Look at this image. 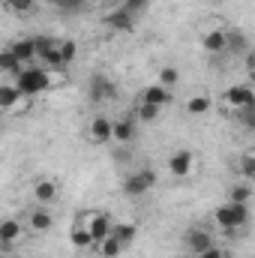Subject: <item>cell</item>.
I'll return each instance as SVG.
<instances>
[{
  "label": "cell",
  "mask_w": 255,
  "mask_h": 258,
  "mask_svg": "<svg viewBox=\"0 0 255 258\" xmlns=\"http://www.w3.org/2000/svg\"><path fill=\"white\" fill-rule=\"evenodd\" d=\"M57 81H54V72L51 69H45V66H24L18 75H15V87H18V93L21 96H27V99H36V96H42L45 90H51Z\"/></svg>",
  "instance_id": "1"
},
{
  "label": "cell",
  "mask_w": 255,
  "mask_h": 258,
  "mask_svg": "<svg viewBox=\"0 0 255 258\" xmlns=\"http://www.w3.org/2000/svg\"><path fill=\"white\" fill-rule=\"evenodd\" d=\"M153 186H156V171H153L150 165L135 168V171H129L126 177H123V192H126L129 198H141V195L150 192Z\"/></svg>",
  "instance_id": "2"
},
{
  "label": "cell",
  "mask_w": 255,
  "mask_h": 258,
  "mask_svg": "<svg viewBox=\"0 0 255 258\" xmlns=\"http://www.w3.org/2000/svg\"><path fill=\"white\" fill-rule=\"evenodd\" d=\"M78 219H81V225L90 231V237H93V246L102 240V237H108L111 234V216L105 213V210H87V213H78Z\"/></svg>",
  "instance_id": "3"
},
{
  "label": "cell",
  "mask_w": 255,
  "mask_h": 258,
  "mask_svg": "<svg viewBox=\"0 0 255 258\" xmlns=\"http://www.w3.org/2000/svg\"><path fill=\"white\" fill-rule=\"evenodd\" d=\"M183 246H186V252H189V255H198V252H204V249L216 246L213 231H210L207 225H189V228L183 231Z\"/></svg>",
  "instance_id": "4"
},
{
  "label": "cell",
  "mask_w": 255,
  "mask_h": 258,
  "mask_svg": "<svg viewBox=\"0 0 255 258\" xmlns=\"http://www.w3.org/2000/svg\"><path fill=\"white\" fill-rule=\"evenodd\" d=\"M222 102L234 111H252L255 108V93L249 84H231L225 93H222Z\"/></svg>",
  "instance_id": "5"
},
{
  "label": "cell",
  "mask_w": 255,
  "mask_h": 258,
  "mask_svg": "<svg viewBox=\"0 0 255 258\" xmlns=\"http://www.w3.org/2000/svg\"><path fill=\"white\" fill-rule=\"evenodd\" d=\"M168 174L171 177H177V180H186L195 174V153L192 150H174L171 156H168Z\"/></svg>",
  "instance_id": "6"
},
{
  "label": "cell",
  "mask_w": 255,
  "mask_h": 258,
  "mask_svg": "<svg viewBox=\"0 0 255 258\" xmlns=\"http://www.w3.org/2000/svg\"><path fill=\"white\" fill-rule=\"evenodd\" d=\"M24 237V222L15 216L0 219V252H12V246Z\"/></svg>",
  "instance_id": "7"
},
{
  "label": "cell",
  "mask_w": 255,
  "mask_h": 258,
  "mask_svg": "<svg viewBox=\"0 0 255 258\" xmlns=\"http://www.w3.org/2000/svg\"><path fill=\"white\" fill-rule=\"evenodd\" d=\"M30 234H48L51 228H54V216H51V210L48 207H42V204H36L30 213H27V225H24Z\"/></svg>",
  "instance_id": "8"
},
{
  "label": "cell",
  "mask_w": 255,
  "mask_h": 258,
  "mask_svg": "<svg viewBox=\"0 0 255 258\" xmlns=\"http://www.w3.org/2000/svg\"><path fill=\"white\" fill-rule=\"evenodd\" d=\"M33 99L21 96L15 84H0V111H27Z\"/></svg>",
  "instance_id": "9"
},
{
  "label": "cell",
  "mask_w": 255,
  "mask_h": 258,
  "mask_svg": "<svg viewBox=\"0 0 255 258\" xmlns=\"http://www.w3.org/2000/svg\"><path fill=\"white\" fill-rule=\"evenodd\" d=\"M138 138V123H135V117L132 114H123V117H117V120H111V141H117V144H132Z\"/></svg>",
  "instance_id": "10"
},
{
  "label": "cell",
  "mask_w": 255,
  "mask_h": 258,
  "mask_svg": "<svg viewBox=\"0 0 255 258\" xmlns=\"http://www.w3.org/2000/svg\"><path fill=\"white\" fill-rule=\"evenodd\" d=\"M57 195H60V183H57L54 177H36V180H33V201H36V204L48 207V204L57 201Z\"/></svg>",
  "instance_id": "11"
},
{
  "label": "cell",
  "mask_w": 255,
  "mask_h": 258,
  "mask_svg": "<svg viewBox=\"0 0 255 258\" xmlns=\"http://www.w3.org/2000/svg\"><path fill=\"white\" fill-rule=\"evenodd\" d=\"M117 99V87L111 78H105L102 72L90 78V102H111Z\"/></svg>",
  "instance_id": "12"
},
{
  "label": "cell",
  "mask_w": 255,
  "mask_h": 258,
  "mask_svg": "<svg viewBox=\"0 0 255 258\" xmlns=\"http://www.w3.org/2000/svg\"><path fill=\"white\" fill-rule=\"evenodd\" d=\"M87 141L90 144H111V117L105 114H96L90 123H87Z\"/></svg>",
  "instance_id": "13"
},
{
  "label": "cell",
  "mask_w": 255,
  "mask_h": 258,
  "mask_svg": "<svg viewBox=\"0 0 255 258\" xmlns=\"http://www.w3.org/2000/svg\"><path fill=\"white\" fill-rule=\"evenodd\" d=\"M105 27L108 30H117V33H129L132 27H135V15H129L123 6H117V9H111V12H105Z\"/></svg>",
  "instance_id": "14"
},
{
  "label": "cell",
  "mask_w": 255,
  "mask_h": 258,
  "mask_svg": "<svg viewBox=\"0 0 255 258\" xmlns=\"http://www.w3.org/2000/svg\"><path fill=\"white\" fill-rule=\"evenodd\" d=\"M225 51H231L234 57L249 54V36L243 30H237V27H225Z\"/></svg>",
  "instance_id": "15"
},
{
  "label": "cell",
  "mask_w": 255,
  "mask_h": 258,
  "mask_svg": "<svg viewBox=\"0 0 255 258\" xmlns=\"http://www.w3.org/2000/svg\"><path fill=\"white\" fill-rule=\"evenodd\" d=\"M138 102L165 108V105H171V90H165V87H159V84H150V87H144V90L138 93Z\"/></svg>",
  "instance_id": "16"
},
{
  "label": "cell",
  "mask_w": 255,
  "mask_h": 258,
  "mask_svg": "<svg viewBox=\"0 0 255 258\" xmlns=\"http://www.w3.org/2000/svg\"><path fill=\"white\" fill-rule=\"evenodd\" d=\"M201 48L207 54H225V27H213L201 33Z\"/></svg>",
  "instance_id": "17"
},
{
  "label": "cell",
  "mask_w": 255,
  "mask_h": 258,
  "mask_svg": "<svg viewBox=\"0 0 255 258\" xmlns=\"http://www.w3.org/2000/svg\"><path fill=\"white\" fill-rule=\"evenodd\" d=\"M9 51L15 54V60L21 66H30L36 60V42H33V39H18V42L9 45Z\"/></svg>",
  "instance_id": "18"
},
{
  "label": "cell",
  "mask_w": 255,
  "mask_h": 258,
  "mask_svg": "<svg viewBox=\"0 0 255 258\" xmlns=\"http://www.w3.org/2000/svg\"><path fill=\"white\" fill-rule=\"evenodd\" d=\"M183 108H186V114H192V117H204V114L213 108V99H210L207 93H195V96H189V99L183 102Z\"/></svg>",
  "instance_id": "19"
},
{
  "label": "cell",
  "mask_w": 255,
  "mask_h": 258,
  "mask_svg": "<svg viewBox=\"0 0 255 258\" xmlns=\"http://www.w3.org/2000/svg\"><path fill=\"white\" fill-rule=\"evenodd\" d=\"M111 234H114L117 243L126 249L129 243H135V237H138V225H135V222H111Z\"/></svg>",
  "instance_id": "20"
},
{
  "label": "cell",
  "mask_w": 255,
  "mask_h": 258,
  "mask_svg": "<svg viewBox=\"0 0 255 258\" xmlns=\"http://www.w3.org/2000/svg\"><path fill=\"white\" fill-rule=\"evenodd\" d=\"M69 240H72V246H75V249H93V237H90V231L81 225V219H78V216H75V222H72Z\"/></svg>",
  "instance_id": "21"
},
{
  "label": "cell",
  "mask_w": 255,
  "mask_h": 258,
  "mask_svg": "<svg viewBox=\"0 0 255 258\" xmlns=\"http://www.w3.org/2000/svg\"><path fill=\"white\" fill-rule=\"evenodd\" d=\"M156 84L165 87V90H174V87L180 84V69H177V66H162V69L156 72Z\"/></svg>",
  "instance_id": "22"
},
{
  "label": "cell",
  "mask_w": 255,
  "mask_h": 258,
  "mask_svg": "<svg viewBox=\"0 0 255 258\" xmlns=\"http://www.w3.org/2000/svg\"><path fill=\"white\" fill-rule=\"evenodd\" d=\"M237 171H240V177L249 183L255 177V150L252 147H246L243 153H240V159H237Z\"/></svg>",
  "instance_id": "23"
},
{
  "label": "cell",
  "mask_w": 255,
  "mask_h": 258,
  "mask_svg": "<svg viewBox=\"0 0 255 258\" xmlns=\"http://www.w3.org/2000/svg\"><path fill=\"white\" fill-rule=\"evenodd\" d=\"M159 114H162V108H156V105H144V102H138L135 111H132V117H135L138 126H141V123H153Z\"/></svg>",
  "instance_id": "24"
},
{
  "label": "cell",
  "mask_w": 255,
  "mask_h": 258,
  "mask_svg": "<svg viewBox=\"0 0 255 258\" xmlns=\"http://www.w3.org/2000/svg\"><path fill=\"white\" fill-rule=\"evenodd\" d=\"M93 249H99V258H117L120 252H123V246L117 243V237L114 234H108V237H102Z\"/></svg>",
  "instance_id": "25"
},
{
  "label": "cell",
  "mask_w": 255,
  "mask_h": 258,
  "mask_svg": "<svg viewBox=\"0 0 255 258\" xmlns=\"http://www.w3.org/2000/svg\"><path fill=\"white\" fill-rule=\"evenodd\" d=\"M225 204H228V213L234 219V228L249 225V204H237V201H225Z\"/></svg>",
  "instance_id": "26"
},
{
  "label": "cell",
  "mask_w": 255,
  "mask_h": 258,
  "mask_svg": "<svg viewBox=\"0 0 255 258\" xmlns=\"http://www.w3.org/2000/svg\"><path fill=\"white\" fill-rule=\"evenodd\" d=\"M21 69H24V66L15 60V54H12L9 48H0V72H3V75H12V78H15Z\"/></svg>",
  "instance_id": "27"
},
{
  "label": "cell",
  "mask_w": 255,
  "mask_h": 258,
  "mask_svg": "<svg viewBox=\"0 0 255 258\" xmlns=\"http://www.w3.org/2000/svg\"><path fill=\"white\" fill-rule=\"evenodd\" d=\"M57 54H60V63H63V69H66V66L78 57V45H75L72 39H57Z\"/></svg>",
  "instance_id": "28"
},
{
  "label": "cell",
  "mask_w": 255,
  "mask_h": 258,
  "mask_svg": "<svg viewBox=\"0 0 255 258\" xmlns=\"http://www.w3.org/2000/svg\"><path fill=\"white\" fill-rule=\"evenodd\" d=\"M213 222H216V228H222V231H234V219H231V213H228V204H219L216 210H213Z\"/></svg>",
  "instance_id": "29"
},
{
  "label": "cell",
  "mask_w": 255,
  "mask_h": 258,
  "mask_svg": "<svg viewBox=\"0 0 255 258\" xmlns=\"http://www.w3.org/2000/svg\"><path fill=\"white\" fill-rule=\"evenodd\" d=\"M3 6L15 15H30L36 9V0H3Z\"/></svg>",
  "instance_id": "30"
},
{
  "label": "cell",
  "mask_w": 255,
  "mask_h": 258,
  "mask_svg": "<svg viewBox=\"0 0 255 258\" xmlns=\"http://www.w3.org/2000/svg\"><path fill=\"white\" fill-rule=\"evenodd\" d=\"M249 198H252V186L246 180L231 186V192H228V201H237V204H249Z\"/></svg>",
  "instance_id": "31"
},
{
  "label": "cell",
  "mask_w": 255,
  "mask_h": 258,
  "mask_svg": "<svg viewBox=\"0 0 255 258\" xmlns=\"http://www.w3.org/2000/svg\"><path fill=\"white\" fill-rule=\"evenodd\" d=\"M120 6L126 9L129 15H135V18H138L141 12H147V6H150V0H123Z\"/></svg>",
  "instance_id": "32"
},
{
  "label": "cell",
  "mask_w": 255,
  "mask_h": 258,
  "mask_svg": "<svg viewBox=\"0 0 255 258\" xmlns=\"http://www.w3.org/2000/svg\"><path fill=\"white\" fill-rule=\"evenodd\" d=\"M81 6H84V0H60V3H57L60 12H78Z\"/></svg>",
  "instance_id": "33"
},
{
  "label": "cell",
  "mask_w": 255,
  "mask_h": 258,
  "mask_svg": "<svg viewBox=\"0 0 255 258\" xmlns=\"http://www.w3.org/2000/svg\"><path fill=\"white\" fill-rule=\"evenodd\" d=\"M192 258H225V252L219 246H210V249H204V252H198V255H192Z\"/></svg>",
  "instance_id": "34"
},
{
  "label": "cell",
  "mask_w": 255,
  "mask_h": 258,
  "mask_svg": "<svg viewBox=\"0 0 255 258\" xmlns=\"http://www.w3.org/2000/svg\"><path fill=\"white\" fill-rule=\"evenodd\" d=\"M42 3H48V6H54V9H57V3H60V0H42Z\"/></svg>",
  "instance_id": "35"
},
{
  "label": "cell",
  "mask_w": 255,
  "mask_h": 258,
  "mask_svg": "<svg viewBox=\"0 0 255 258\" xmlns=\"http://www.w3.org/2000/svg\"><path fill=\"white\" fill-rule=\"evenodd\" d=\"M84 3H99V0H84Z\"/></svg>",
  "instance_id": "36"
}]
</instances>
